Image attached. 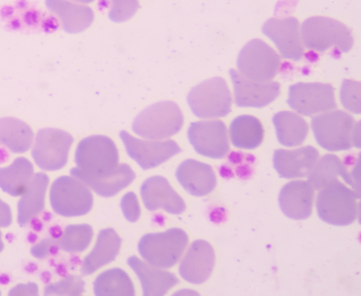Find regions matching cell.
Wrapping results in <instances>:
<instances>
[{
    "mask_svg": "<svg viewBox=\"0 0 361 296\" xmlns=\"http://www.w3.org/2000/svg\"><path fill=\"white\" fill-rule=\"evenodd\" d=\"M49 181L48 176L43 172L33 175L18 203V222L21 227L44 209Z\"/></svg>",
    "mask_w": 361,
    "mask_h": 296,
    "instance_id": "cell-25",
    "label": "cell"
},
{
    "mask_svg": "<svg viewBox=\"0 0 361 296\" xmlns=\"http://www.w3.org/2000/svg\"><path fill=\"white\" fill-rule=\"evenodd\" d=\"M0 295H1V291H0Z\"/></svg>",
    "mask_w": 361,
    "mask_h": 296,
    "instance_id": "cell-42",
    "label": "cell"
},
{
    "mask_svg": "<svg viewBox=\"0 0 361 296\" xmlns=\"http://www.w3.org/2000/svg\"><path fill=\"white\" fill-rule=\"evenodd\" d=\"M2 234L0 231V252L3 250L4 247V242L2 241Z\"/></svg>",
    "mask_w": 361,
    "mask_h": 296,
    "instance_id": "cell-40",
    "label": "cell"
},
{
    "mask_svg": "<svg viewBox=\"0 0 361 296\" xmlns=\"http://www.w3.org/2000/svg\"><path fill=\"white\" fill-rule=\"evenodd\" d=\"M121 207L126 218L130 222H135L140 217V208L136 195L128 192L123 196Z\"/></svg>",
    "mask_w": 361,
    "mask_h": 296,
    "instance_id": "cell-36",
    "label": "cell"
},
{
    "mask_svg": "<svg viewBox=\"0 0 361 296\" xmlns=\"http://www.w3.org/2000/svg\"><path fill=\"white\" fill-rule=\"evenodd\" d=\"M188 242V235L183 230L172 228L144 235L138 243V251L147 263L167 268L178 261Z\"/></svg>",
    "mask_w": 361,
    "mask_h": 296,
    "instance_id": "cell-6",
    "label": "cell"
},
{
    "mask_svg": "<svg viewBox=\"0 0 361 296\" xmlns=\"http://www.w3.org/2000/svg\"><path fill=\"white\" fill-rule=\"evenodd\" d=\"M33 135L31 128L18 119H0V145L5 146L13 153L26 152L32 145Z\"/></svg>",
    "mask_w": 361,
    "mask_h": 296,
    "instance_id": "cell-30",
    "label": "cell"
},
{
    "mask_svg": "<svg viewBox=\"0 0 361 296\" xmlns=\"http://www.w3.org/2000/svg\"><path fill=\"white\" fill-rule=\"evenodd\" d=\"M137 8V0H111L109 16L114 22H124L135 13Z\"/></svg>",
    "mask_w": 361,
    "mask_h": 296,
    "instance_id": "cell-35",
    "label": "cell"
},
{
    "mask_svg": "<svg viewBox=\"0 0 361 296\" xmlns=\"http://www.w3.org/2000/svg\"><path fill=\"white\" fill-rule=\"evenodd\" d=\"M188 137L197 153L210 158H223L229 150L226 127L220 120L191 123Z\"/></svg>",
    "mask_w": 361,
    "mask_h": 296,
    "instance_id": "cell-12",
    "label": "cell"
},
{
    "mask_svg": "<svg viewBox=\"0 0 361 296\" xmlns=\"http://www.w3.org/2000/svg\"><path fill=\"white\" fill-rule=\"evenodd\" d=\"M94 292L99 296H126L135 294L131 279L120 268H112L98 276L94 283Z\"/></svg>",
    "mask_w": 361,
    "mask_h": 296,
    "instance_id": "cell-31",
    "label": "cell"
},
{
    "mask_svg": "<svg viewBox=\"0 0 361 296\" xmlns=\"http://www.w3.org/2000/svg\"><path fill=\"white\" fill-rule=\"evenodd\" d=\"M140 194L149 211L162 208L169 213L177 215L185 209L183 199L163 177L153 176L147 179L141 186Z\"/></svg>",
    "mask_w": 361,
    "mask_h": 296,
    "instance_id": "cell-16",
    "label": "cell"
},
{
    "mask_svg": "<svg viewBox=\"0 0 361 296\" xmlns=\"http://www.w3.org/2000/svg\"><path fill=\"white\" fill-rule=\"evenodd\" d=\"M188 102L196 117L212 119L231 112L232 97L226 81L215 77L194 87L188 94Z\"/></svg>",
    "mask_w": 361,
    "mask_h": 296,
    "instance_id": "cell-7",
    "label": "cell"
},
{
    "mask_svg": "<svg viewBox=\"0 0 361 296\" xmlns=\"http://www.w3.org/2000/svg\"><path fill=\"white\" fill-rule=\"evenodd\" d=\"M77 167L71 174L80 177H102L113 173L118 165V153L114 142L102 135L91 136L81 140L75 155Z\"/></svg>",
    "mask_w": 361,
    "mask_h": 296,
    "instance_id": "cell-1",
    "label": "cell"
},
{
    "mask_svg": "<svg viewBox=\"0 0 361 296\" xmlns=\"http://www.w3.org/2000/svg\"><path fill=\"white\" fill-rule=\"evenodd\" d=\"M176 174L181 186L189 194L196 196L209 194L216 184L212 167L193 159L183 161L177 168Z\"/></svg>",
    "mask_w": 361,
    "mask_h": 296,
    "instance_id": "cell-20",
    "label": "cell"
},
{
    "mask_svg": "<svg viewBox=\"0 0 361 296\" xmlns=\"http://www.w3.org/2000/svg\"><path fill=\"white\" fill-rule=\"evenodd\" d=\"M127 262L140 279L144 295H164L178 283L174 274L143 262L136 256L130 257Z\"/></svg>",
    "mask_w": 361,
    "mask_h": 296,
    "instance_id": "cell-21",
    "label": "cell"
},
{
    "mask_svg": "<svg viewBox=\"0 0 361 296\" xmlns=\"http://www.w3.org/2000/svg\"><path fill=\"white\" fill-rule=\"evenodd\" d=\"M229 134L235 147L253 149L262 142L264 129L262 123L255 117L241 115L235 118L231 123Z\"/></svg>",
    "mask_w": 361,
    "mask_h": 296,
    "instance_id": "cell-28",
    "label": "cell"
},
{
    "mask_svg": "<svg viewBox=\"0 0 361 296\" xmlns=\"http://www.w3.org/2000/svg\"><path fill=\"white\" fill-rule=\"evenodd\" d=\"M288 105L298 113L312 116L336 107L334 89L323 83H298L288 90Z\"/></svg>",
    "mask_w": 361,
    "mask_h": 296,
    "instance_id": "cell-11",
    "label": "cell"
},
{
    "mask_svg": "<svg viewBox=\"0 0 361 296\" xmlns=\"http://www.w3.org/2000/svg\"><path fill=\"white\" fill-rule=\"evenodd\" d=\"M183 124V116L178 105L164 101L142 111L135 119L132 128L143 138L164 139L178 133Z\"/></svg>",
    "mask_w": 361,
    "mask_h": 296,
    "instance_id": "cell-5",
    "label": "cell"
},
{
    "mask_svg": "<svg viewBox=\"0 0 361 296\" xmlns=\"http://www.w3.org/2000/svg\"><path fill=\"white\" fill-rule=\"evenodd\" d=\"M47 7L61 20L64 30L78 33L87 28L93 21V11L88 6L66 0H45Z\"/></svg>",
    "mask_w": 361,
    "mask_h": 296,
    "instance_id": "cell-24",
    "label": "cell"
},
{
    "mask_svg": "<svg viewBox=\"0 0 361 296\" xmlns=\"http://www.w3.org/2000/svg\"><path fill=\"white\" fill-rule=\"evenodd\" d=\"M360 194L336 179L319 189L317 209L324 222L337 226L352 224L357 218Z\"/></svg>",
    "mask_w": 361,
    "mask_h": 296,
    "instance_id": "cell-3",
    "label": "cell"
},
{
    "mask_svg": "<svg viewBox=\"0 0 361 296\" xmlns=\"http://www.w3.org/2000/svg\"><path fill=\"white\" fill-rule=\"evenodd\" d=\"M73 142L72 136L65 131L54 128L40 129L36 136L32 156L42 170H60L67 162Z\"/></svg>",
    "mask_w": 361,
    "mask_h": 296,
    "instance_id": "cell-10",
    "label": "cell"
},
{
    "mask_svg": "<svg viewBox=\"0 0 361 296\" xmlns=\"http://www.w3.org/2000/svg\"><path fill=\"white\" fill-rule=\"evenodd\" d=\"M279 142L288 147L297 146L303 143L308 134V124L299 114L282 111L273 119Z\"/></svg>",
    "mask_w": 361,
    "mask_h": 296,
    "instance_id": "cell-26",
    "label": "cell"
},
{
    "mask_svg": "<svg viewBox=\"0 0 361 296\" xmlns=\"http://www.w3.org/2000/svg\"><path fill=\"white\" fill-rule=\"evenodd\" d=\"M33 172L29 160L18 158L9 166L0 167V188L13 196H20L26 190Z\"/></svg>",
    "mask_w": 361,
    "mask_h": 296,
    "instance_id": "cell-27",
    "label": "cell"
},
{
    "mask_svg": "<svg viewBox=\"0 0 361 296\" xmlns=\"http://www.w3.org/2000/svg\"><path fill=\"white\" fill-rule=\"evenodd\" d=\"M314 196V189L308 181H292L280 191V208L288 218L304 220L312 213Z\"/></svg>",
    "mask_w": 361,
    "mask_h": 296,
    "instance_id": "cell-19",
    "label": "cell"
},
{
    "mask_svg": "<svg viewBox=\"0 0 361 296\" xmlns=\"http://www.w3.org/2000/svg\"><path fill=\"white\" fill-rule=\"evenodd\" d=\"M262 30L274 42L283 58L294 61L302 58L304 48L297 18H270L264 23Z\"/></svg>",
    "mask_w": 361,
    "mask_h": 296,
    "instance_id": "cell-15",
    "label": "cell"
},
{
    "mask_svg": "<svg viewBox=\"0 0 361 296\" xmlns=\"http://www.w3.org/2000/svg\"><path fill=\"white\" fill-rule=\"evenodd\" d=\"M92 235V228L89 225H71L65 228L57 244L64 251L80 252L88 247Z\"/></svg>",
    "mask_w": 361,
    "mask_h": 296,
    "instance_id": "cell-32",
    "label": "cell"
},
{
    "mask_svg": "<svg viewBox=\"0 0 361 296\" xmlns=\"http://www.w3.org/2000/svg\"><path fill=\"white\" fill-rule=\"evenodd\" d=\"M84 281L76 276H68L58 283L45 287V295H79L84 291Z\"/></svg>",
    "mask_w": 361,
    "mask_h": 296,
    "instance_id": "cell-33",
    "label": "cell"
},
{
    "mask_svg": "<svg viewBox=\"0 0 361 296\" xmlns=\"http://www.w3.org/2000/svg\"><path fill=\"white\" fill-rule=\"evenodd\" d=\"M215 254L211 244L204 240L195 241L180 262L179 273L193 284H201L209 277L214 266Z\"/></svg>",
    "mask_w": 361,
    "mask_h": 296,
    "instance_id": "cell-17",
    "label": "cell"
},
{
    "mask_svg": "<svg viewBox=\"0 0 361 296\" xmlns=\"http://www.w3.org/2000/svg\"><path fill=\"white\" fill-rule=\"evenodd\" d=\"M341 100L348 111L360 113V83L353 80L343 81L341 89Z\"/></svg>",
    "mask_w": 361,
    "mask_h": 296,
    "instance_id": "cell-34",
    "label": "cell"
},
{
    "mask_svg": "<svg viewBox=\"0 0 361 296\" xmlns=\"http://www.w3.org/2000/svg\"><path fill=\"white\" fill-rule=\"evenodd\" d=\"M135 177V172L130 167L122 163L118 164L116 170L109 175L97 178L82 176L77 179L90 187L97 194L110 197L128 186Z\"/></svg>",
    "mask_w": 361,
    "mask_h": 296,
    "instance_id": "cell-29",
    "label": "cell"
},
{
    "mask_svg": "<svg viewBox=\"0 0 361 296\" xmlns=\"http://www.w3.org/2000/svg\"><path fill=\"white\" fill-rule=\"evenodd\" d=\"M280 58L274 49L264 41L253 39L240 52L237 59L238 72L257 81H271L276 74Z\"/></svg>",
    "mask_w": 361,
    "mask_h": 296,
    "instance_id": "cell-9",
    "label": "cell"
},
{
    "mask_svg": "<svg viewBox=\"0 0 361 296\" xmlns=\"http://www.w3.org/2000/svg\"><path fill=\"white\" fill-rule=\"evenodd\" d=\"M37 286L35 283H30L27 285H18L13 288L9 292V295H37Z\"/></svg>",
    "mask_w": 361,
    "mask_h": 296,
    "instance_id": "cell-38",
    "label": "cell"
},
{
    "mask_svg": "<svg viewBox=\"0 0 361 296\" xmlns=\"http://www.w3.org/2000/svg\"><path fill=\"white\" fill-rule=\"evenodd\" d=\"M73 1L80 2V3H90V2L93 1L94 0H73Z\"/></svg>",
    "mask_w": 361,
    "mask_h": 296,
    "instance_id": "cell-41",
    "label": "cell"
},
{
    "mask_svg": "<svg viewBox=\"0 0 361 296\" xmlns=\"http://www.w3.org/2000/svg\"><path fill=\"white\" fill-rule=\"evenodd\" d=\"M121 242V239L114 230H101L94 249L82 261L81 273L91 274L112 261L119 251Z\"/></svg>",
    "mask_w": 361,
    "mask_h": 296,
    "instance_id": "cell-23",
    "label": "cell"
},
{
    "mask_svg": "<svg viewBox=\"0 0 361 296\" xmlns=\"http://www.w3.org/2000/svg\"><path fill=\"white\" fill-rule=\"evenodd\" d=\"M301 37L306 48L319 52L335 47L342 52H348L353 45V37L349 28L324 16L306 19L302 25Z\"/></svg>",
    "mask_w": 361,
    "mask_h": 296,
    "instance_id": "cell-4",
    "label": "cell"
},
{
    "mask_svg": "<svg viewBox=\"0 0 361 296\" xmlns=\"http://www.w3.org/2000/svg\"><path fill=\"white\" fill-rule=\"evenodd\" d=\"M120 137L128 155L144 170L157 167L181 151L173 140L145 141L126 131L120 132Z\"/></svg>",
    "mask_w": 361,
    "mask_h": 296,
    "instance_id": "cell-13",
    "label": "cell"
},
{
    "mask_svg": "<svg viewBox=\"0 0 361 296\" xmlns=\"http://www.w3.org/2000/svg\"><path fill=\"white\" fill-rule=\"evenodd\" d=\"M341 177L346 183L360 193L359 179L350 174L339 158L333 154L318 160L308 174V182L314 189L319 190Z\"/></svg>",
    "mask_w": 361,
    "mask_h": 296,
    "instance_id": "cell-22",
    "label": "cell"
},
{
    "mask_svg": "<svg viewBox=\"0 0 361 296\" xmlns=\"http://www.w3.org/2000/svg\"><path fill=\"white\" fill-rule=\"evenodd\" d=\"M319 156L318 150L311 146L295 150L279 149L274 152L273 162L281 177H305L314 166Z\"/></svg>",
    "mask_w": 361,
    "mask_h": 296,
    "instance_id": "cell-18",
    "label": "cell"
},
{
    "mask_svg": "<svg viewBox=\"0 0 361 296\" xmlns=\"http://www.w3.org/2000/svg\"><path fill=\"white\" fill-rule=\"evenodd\" d=\"M49 196L54 212L65 217L85 215L93 204V196L87 186L73 176L57 178L51 187Z\"/></svg>",
    "mask_w": 361,
    "mask_h": 296,
    "instance_id": "cell-8",
    "label": "cell"
},
{
    "mask_svg": "<svg viewBox=\"0 0 361 296\" xmlns=\"http://www.w3.org/2000/svg\"><path fill=\"white\" fill-rule=\"evenodd\" d=\"M229 74L232 80L235 102L241 107H263L273 102L280 93L276 81H257L245 77L235 69Z\"/></svg>",
    "mask_w": 361,
    "mask_h": 296,
    "instance_id": "cell-14",
    "label": "cell"
},
{
    "mask_svg": "<svg viewBox=\"0 0 361 296\" xmlns=\"http://www.w3.org/2000/svg\"><path fill=\"white\" fill-rule=\"evenodd\" d=\"M312 128L318 144L329 151L360 148V122L342 110L326 112L312 119Z\"/></svg>",
    "mask_w": 361,
    "mask_h": 296,
    "instance_id": "cell-2",
    "label": "cell"
},
{
    "mask_svg": "<svg viewBox=\"0 0 361 296\" xmlns=\"http://www.w3.org/2000/svg\"><path fill=\"white\" fill-rule=\"evenodd\" d=\"M55 244L56 243L52 239H44L40 243L32 247L31 253L38 259H44L51 253Z\"/></svg>",
    "mask_w": 361,
    "mask_h": 296,
    "instance_id": "cell-37",
    "label": "cell"
},
{
    "mask_svg": "<svg viewBox=\"0 0 361 296\" xmlns=\"http://www.w3.org/2000/svg\"><path fill=\"white\" fill-rule=\"evenodd\" d=\"M12 221L10 206L0 199V227H8Z\"/></svg>",
    "mask_w": 361,
    "mask_h": 296,
    "instance_id": "cell-39",
    "label": "cell"
}]
</instances>
